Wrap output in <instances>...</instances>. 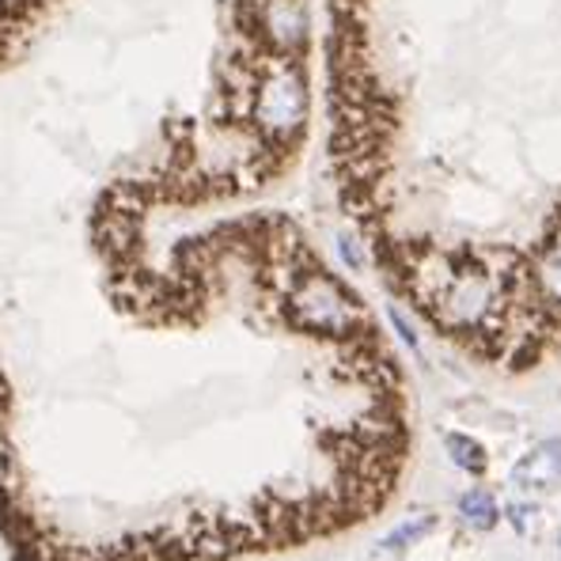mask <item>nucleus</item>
<instances>
[{"mask_svg":"<svg viewBox=\"0 0 561 561\" xmlns=\"http://www.w3.org/2000/svg\"><path fill=\"white\" fill-rule=\"evenodd\" d=\"M428 527H433V516L410 519V524L394 527L391 535H383V539H379V547H383V550H407V547H414V542L428 531Z\"/></svg>","mask_w":561,"mask_h":561,"instance_id":"20e7f679","label":"nucleus"},{"mask_svg":"<svg viewBox=\"0 0 561 561\" xmlns=\"http://www.w3.org/2000/svg\"><path fill=\"white\" fill-rule=\"evenodd\" d=\"M444 448H448V456L456 459V467H463L467 474H485V448L478 440H470L463 433H448V440H444Z\"/></svg>","mask_w":561,"mask_h":561,"instance_id":"f03ea898","label":"nucleus"},{"mask_svg":"<svg viewBox=\"0 0 561 561\" xmlns=\"http://www.w3.org/2000/svg\"><path fill=\"white\" fill-rule=\"evenodd\" d=\"M459 513H463V519H470L478 531H493V527H497V519H501L497 501H493L490 493H482V490L467 493V497L459 501Z\"/></svg>","mask_w":561,"mask_h":561,"instance_id":"7ed1b4c3","label":"nucleus"},{"mask_svg":"<svg viewBox=\"0 0 561 561\" xmlns=\"http://www.w3.org/2000/svg\"><path fill=\"white\" fill-rule=\"evenodd\" d=\"M293 308L304 323L323 330V334H350L353 323H357V319H353L357 316L353 300L342 293V285L330 277H311L304 288H296Z\"/></svg>","mask_w":561,"mask_h":561,"instance_id":"f257e3e1","label":"nucleus"},{"mask_svg":"<svg viewBox=\"0 0 561 561\" xmlns=\"http://www.w3.org/2000/svg\"><path fill=\"white\" fill-rule=\"evenodd\" d=\"M387 316H391V323H394V330H399L402 342H407L410 350H417V334H414V327L407 323V316H402L399 308H387Z\"/></svg>","mask_w":561,"mask_h":561,"instance_id":"39448f33","label":"nucleus"}]
</instances>
